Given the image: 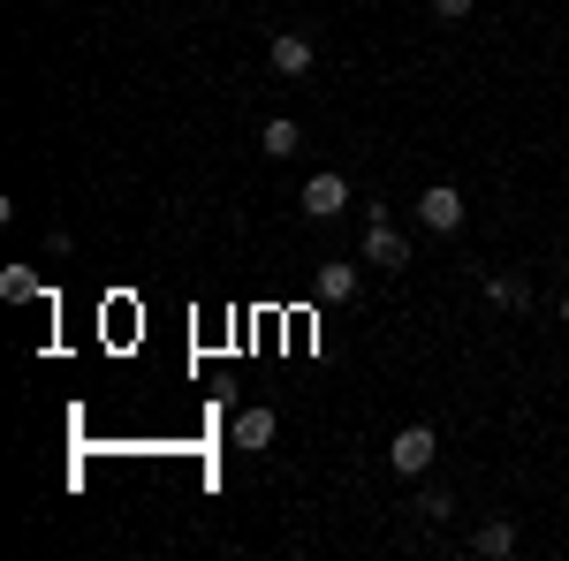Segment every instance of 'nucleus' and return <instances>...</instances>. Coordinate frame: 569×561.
<instances>
[{
	"mask_svg": "<svg viewBox=\"0 0 569 561\" xmlns=\"http://www.w3.org/2000/svg\"><path fill=\"white\" fill-rule=\"evenodd\" d=\"M471 554H486V561H509V554H517V523H509V517L479 523V531H471Z\"/></svg>",
	"mask_w": 569,
	"mask_h": 561,
	"instance_id": "nucleus-7",
	"label": "nucleus"
},
{
	"mask_svg": "<svg viewBox=\"0 0 569 561\" xmlns=\"http://www.w3.org/2000/svg\"><path fill=\"white\" fill-rule=\"evenodd\" d=\"M562 273H569V259H562Z\"/></svg>",
	"mask_w": 569,
	"mask_h": 561,
	"instance_id": "nucleus-15",
	"label": "nucleus"
},
{
	"mask_svg": "<svg viewBox=\"0 0 569 561\" xmlns=\"http://www.w3.org/2000/svg\"><path fill=\"white\" fill-rule=\"evenodd\" d=\"M471 8H479V0H433V16H440V23H463Z\"/></svg>",
	"mask_w": 569,
	"mask_h": 561,
	"instance_id": "nucleus-13",
	"label": "nucleus"
},
{
	"mask_svg": "<svg viewBox=\"0 0 569 561\" xmlns=\"http://www.w3.org/2000/svg\"><path fill=\"white\" fill-rule=\"evenodd\" d=\"M236 448H273V410H243L236 418Z\"/></svg>",
	"mask_w": 569,
	"mask_h": 561,
	"instance_id": "nucleus-10",
	"label": "nucleus"
},
{
	"mask_svg": "<svg viewBox=\"0 0 569 561\" xmlns=\"http://www.w3.org/2000/svg\"><path fill=\"white\" fill-rule=\"evenodd\" d=\"M418 517H426V523H448V517H456V493H448V485H426V493H418Z\"/></svg>",
	"mask_w": 569,
	"mask_h": 561,
	"instance_id": "nucleus-12",
	"label": "nucleus"
},
{
	"mask_svg": "<svg viewBox=\"0 0 569 561\" xmlns=\"http://www.w3.org/2000/svg\"><path fill=\"white\" fill-rule=\"evenodd\" d=\"M357 266H365V259H327L319 273H311V297H319V303H350L357 297Z\"/></svg>",
	"mask_w": 569,
	"mask_h": 561,
	"instance_id": "nucleus-6",
	"label": "nucleus"
},
{
	"mask_svg": "<svg viewBox=\"0 0 569 561\" xmlns=\"http://www.w3.org/2000/svg\"><path fill=\"white\" fill-rule=\"evenodd\" d=\"M266 61H273V77H289V84H297V77H311V61H319V46H311L305 31H281V39L266 46Z\"/></svg>",
	"mask_w": 569,
	"mask_h": 561,
	"instance_id": "nucleus-5",
	"label": "nucleus"
},
{
	"mask_svg": "<svg viewBox=\"0 0 569 561\" xmlns=\"http://www.w3.org/2000/svg\"><path fill=\"white\" fill-rule=\"evenodd\" d=\"M562 327H569V297H562Z\"/></svg>",
	"mask_w": 569,
	"mask_h": 561,
	"instance_id": "nucleus-14",
	"label": "nucleus"
},
{
	"mask_svg": "<svg viewBox=\"0 0 569 561\" xmlns=\"http://www.w3.org/2000/svg\"><path fill=\"white\" fill-rule=\"evenodd\" d=\"M418 228H433V236H456V228H463V190H456V182H433V190L418 198Z\"/></svg>",
	"mask_w": 569,
	"mask_h": 561,
	"instance_id": "nucleus-3",
	"label": "nucleus"
},
{
	"mask_svg": "<svg viewBox=\"0 0 569 561\" xmlns=\"http://www.w3.org/2000/svg\"><path fill=\"white\" fill-rule=\"evenodd\" d=\"M259 152H266V160H289V152H305V130H297L289 114H273V122L259 130Z\"/></svg>",
	"mask_w": 569,
	"mask_h": 561,
	"instance_id": "nucleus-8",
	"label": "nucleus"
},
{
	"mask_svg": "<svg viewBox=\"0 0 569 561\" xmlns=\"http://www.w3.org/2000/svg\"><path fill=\"white\" fill-rule=\"evenodd\" d=\"M305 213H311V220L350 213V174H335V168H327V174H311V182H305Z\"/></svg>",
	"mask_w": 569,
	"mask_h": 561,
	"instance_id": "nucleus-4",
	"label": "nucleus"
},
{
	"mask_svg": "<svg viewBox=\"0 0 569 561\" xmlns=\"http://www.w3.org/2000/svg\"><path fill=\"white\" fill-rule=\"evenodd\" d=\"M365 266H410V243H402V228L388 220V206H372V228H365Z\"/></svg>",
	"mask_w": 569,
	"mask_h": 561,
	"instance_id": "nucleus-2",
	"label": "nucleus"
},
{
	"mask_svg": "<svg viewBox=\"0 0 569 561\" xmlns=\"http://www.w3.org/2000/svg\"><path fill=\"white\" fill-rule=\"evenodd\" d=\"M486 297L501 303V311H531V281H525V273H493V281H486Z\"/></svg>",
	"mask_w": 569,
	"mask_h": 561,
	"instance_id": "nucleus-9",
	"label": "nucleus"
},
{
	"mask_svg": "<svg viewBox=\"0 0 569 561\" xmlns=\"http://www.w3.org/2000/svg\"><path fill=\"white\" fill-rule=\"evenodd\" d=\"M433 455H440L433 425H402V432L388 440V463H395L402 478H426V471H433Z\"/></svg>",
	"mask_w": 569,
	"mask_h": 561,
	"instance_id": "nucleus-1",
	"label": "nucleus"
},
{
	"mask_svg": "<svg viewBox=\"0 0 569 561\" xmlns=\"http://www.w3.org/2000/svg\"><path fill=\"white\" fill-rule=\"evenodd\" d=\"M0 297H8V303H31V297H39V273H31V266H8V273H0Z\"/></svg>",
	"mask_w": 569,
	"mask_h": 561,
	"instance_id": "nucleus-11",
	"label": "nucleus"
}]
</instances>
